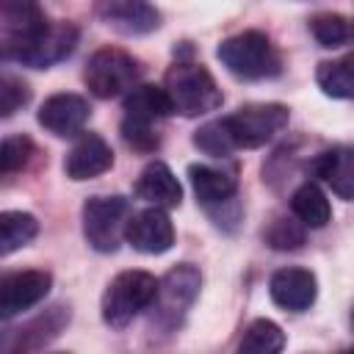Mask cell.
<instances>
[{"mask_svg": "<svg viewBox=\"0 0 354 354\" xmlns=\"http://www.w3.org/2000/svg\"><path fill=\"white\" fill-rule=\"evenodd\" d=\"M202 288V274L196 266L191 263H180L174 268H169L155 288V296L149 301V329L152 335H174L188 310L194 307L196 296Z\"/></svg>", "mask_w": 354, "mask_h": 354, "instance_id": "cell-1", "label": "cell"}, {"mask_svg": "<svg viewBox=\"0 0 354 354\" xmlns=\"http://www.w3.org/2000/svg\"><path fill=\"white\" fill-rule=\"evenodd\" d=\"M160 88L166 94L169 113H180V116H202V113H210L224 100L221 97V88L213 80V75L202 64L185 61V58H177V64L169 66Z\"/></svg>", "mask_w": 354, "mask_h": 354, "instance_id": "cell-2", "label": "cell"}, {"mask_svg": "<svg viewBox=\"0 0 354 354\" xmlns=\"http://www.w3.org/2000/svg\"><path fill=\"white\" fill-rule=\"evenodd\" d=\"M216 55L221 66H227V72L243 80L277 77L282 69V58L263 30H243V33L224 39L216 47Z\"/></svg>", "mask_w": 354, "mask_h": 354, "instance_id": "cell-3", "label": "cell"}, {"mask_svg": "<svg viewBox=\"0 0 354 354\" xmlns=\"http://www.w3.org/2000/svg\"><path fill=\"white\" fill-rule=\"evenodd\" d=\"M169 116V102L160 86L138 83L124 97V113H122V138L127 147L138 152H152L160 141L158 122Z\"/></svg>", "mask_w": 354, "mask_h": 354, "instance_id": "cell-4", "label": "cell"}, {"mask_svg": "<svg viewBox=\"0 0 354 354\" xmlns=\"http://www.w3.org/2000/svg\"><path fill=\"white\" fill-rule=\"evenodd\" d=\"M155 288H158V279L149 274V271H122L116 274L105 293H102V301H100V310H102V321L111 326V329H124L133 324V318H138L152 296H155Z\"/></svg>", "mask_w": 354, "mask_h": 354, "instance_id": "cell-5", "label": "cell"}, {"mask_svg": "<svg viewBox=\"0 0 354 354\" xmlns=\"http://www.w3.org/2000/svg\"><path fill=\"white\" fill-rule=\"evenodd\" d=\"M77 39L80 30L72 22H44L22 41L6 47V55L30 69H50L75 53Z\"/></svg>", "mask_w": 354, "mask_h": 354, "instance_id": "cell-6", "label": "cell"}, {"mask_svg": "<svg viewBox=\"0 0 354 354\" xmlns=\"http://www.w3.org/2000/svg\"><path fill=\"white\" fill-rule=\"evenodd\" d=\"M138 77H141V64L119 47H100L97 53H91L83 69V80L88 91L100 100H113L127 94L133 86H138Z\"/></svg>", "mask_w": 354, "mask_h": 354, "instance_id": "cell-7", "label": "cell"}, {"mask_svg": "<svg viewBox=\"0 0 354 354\" xmlns=\"http://www.w3.org/2000/svg\"><path fill=\"white\" fill-rule=\"evenodd\" d=\"M290 111L279 102H249L241 105L235 113L224 116L230 138L235 149H254L277 138L288 127Z\"/></svg>", "mask_w": 354, "mask_h": 354, "instance_id": "cell-8", "label": "cell"}, {"mask_svg": "<svg viewBox=\"0 0 354 354\" xmlns=\"http://www.w3.org/2000/svg\"><path fill=\"white\" fill-rule=\"evenodd\" d=\"M127 199L113 194V196H88L83 202V235L91 249L111 254L119 249L124 238V224H127Z\"/></svg>", "mask_w": 354, "mask_h": 354, "instance_id": "cell-9", "label": "cell"}, {"mask_svg": "<svg viewBox=\"0 0 354 354\" xmlns=\"http://www.w3.org/2000/svg\"><path fill=\"white\" fill-rule=\"evenodd\" d=\"M53 277L39 268L0 274V321H8L47 299Z\"/></svg>", "mask_w": 354, "mask_h": 354, "instance_id": "cell-10", "label": "cell"}, {"mask_svg": "<svg viewBox=\"0 0 354 354\" xmlns=\"http://www.w3.org/2000/svg\"><path fill=\"white\" fill-rule=\"evenodd\" d=\"M124 241L141 254H163L174 243V224L163 207H144L124 224Z\"/></svg>", "mask_w": 354, "mask_h": 354, "instance_id": "cell-11", "label": "cell"}, {"mask_svg": "<svg viewBox=\"0 0 354 354\" xmlns=\"http://www.w3.org/2000/svg\"><path fill=\"white\" fill-rule=\"evenodd\" d=\"M88 116H91L88 102L80 94H72V91H61V94L47 97L39 105V113H36L39 124L47 133L58 136V138H69V136L83 133Z\"/></svg>", "mask_w": 354, "mask_h": 354, "instance_id": "cell-12", "label": "cell"}, {"mask_svg": "<svg viewBox=\"0 0 354 354\" xmlns=\"http://www.w3.org/2000/svg\"><path fill=\"white\" fill-rule=\"evenodd\" d=\"M268 293L277 307H282L288 313H304L313 307V301L318 296V279L307 268L288 266V268H279L271 274Z\"/></svg>", "mask_w": 354, "mask_h": 354, "instance_id": "cell-13", "label": "cell"}, {"mask_svg": "<svg viewBox=\"0 0 354 354\" xmlns=\"http://www.w3.org/2000/svg\"><path fill=\"white\" fill-rule=\"evenodd\" d=\"M97 17L124 36H141L160 25V14L149 0H97Z\"/></svg>", "mask_w": 354, "mask_h": 354, "instance_id": "cell-14", "label": "cell"}, {"mask_svg": "<svg viewBox=\"0 0 354 354\" xmlns=\"http://www.w3.org/2000/svg\"><path fill=\"white\" fill-rule=\"evenodd\" d=\"M111 166H113V149L97 133H80V138L72 144V149L64 158V171L75 183L100 177Z\"/></svg>", "mask_w": 354, "mask_h": 354, "instance_id": "cell-15", "label": "cell"}, {"mask_svg": "<svg viewBox=\"0 0 354 354\" xmlns=\"http://www.w3.org/2000/svg\"><path fill=\"white\" fill-rule=\"evenodd\" d=\"M136 196L155 207H177L183 202V185L163 160H152L136 180Z\"/></svg>", "mask_w": 354, "mask_h": 354, "instance_id": "cell-16", "label": "cell"}, {"mask_svg": "<svg viewBox=\"0 0 354 354\" xmlns=\"http://www.w3.org/2000/svg\"><path fill=\"white\" fill-rule=\"evenodd\" d=\"M313 171H315V177H321L340 199L348 202V199L354 196V152H351V147H332V149H324L321 155H315Z\"/></svg>", "mask_w": 354, "mask_h": 354, "instance_id": "cell-17", "label": "cell"}, {"mask_svg": "<svg viewBox=\"0 0 354 354\" xmlns=\"http://www.w3.org/2000/svg\"><path fill=\"white\" fill-rule=\"evenodd\" d=\"M188 180H191V188L196 194V202L205 205L207 210L235 199V191H238V183L230 171H221V169L205 166V163H191Z\"/></svg>", "mask_w": 354, "mask_h": 354, "instance_id": "cell-18", "label": "cell"}, {"mask_svg": "<svg viewBox=\"0 0 354 354\" xmlns=\"http://www.w3.org/2000/svg\"><path fill=\"white\" fill-rule=\"evenodd\" d=\"M44 11L39 0H0V25L6 30V47L22 41L44 25Z\"/></svg>", "mask_w": 354, "mask_h": 354, "instance_id": "cell-19", "label": "cell"}, {"mask_svg": "<svg viewBox=\"0 0 354 354\" xmlns=\"http://www.w3.org/2000/svg\"><path fill=\"white\" fill-rule=\"evenodd\" d=\"M290 210L293 216L307 227V230H321L329 224L332 218V207H329V199L326 194L315 185V183H301L293 196H290Z\"/></svg>", "mask_w": 354, "mask_h": 354, "instance_id": "cell-20", "label": "cell"}, {"mask_svg": "<svg viewBox=\"0 0 354 354\" xmlns=\"http://www.w3.org/2000/svg\"><path fill=\"white\" fill-rule=\"evenodd\" d=\"M39 235V221L28 210H0V257L25 249Z\"/></svg>", "mask_w": 354, "mask_h": 354, "instance_id": "cell-21", "label": "cell"}, {"mask_svg": "<svg viewBox=\"0 0 354 354\" xmlns=\"http://www.w3.org/2000/svg\"><path fill=\"white\" fill-rule=\"evenodd\" d=\"M315 83L318 88L332 97V100H351L354 97V69H351V55L337 58V61H321L315 69Z\"/></svg>", "mask_w": 354, "mask_h": 354, "instance_id": "cell-22", "label": "cell"}, {"mask_svg": "<svg viewBox=\"0 0 354 354\" xmlns=\"http://www.w3.org/2000/svg\"><path fill=\"white\" fill-rule=\"evenodd\" d=\"M238 348L246 351V354H277V351L285 348V332L274 321L257 318V321L249 324Z\"/></svg>", "mask_w": 354, "mask_h": 354, "instance_id": "cell-23", "label": "cell"}, {"mask_svg": "<svg viewBox=\"0 0 354 354\" xmlns=\"http://www.w3.org/2000/svg\"><path fill=\"white\" fill-rule=\"evenodd\" d=\"M310 30H313L315 41H318L321 47H329V50L343 47V44H348V39H351L348 17H343V14H332V11H326V14H315V17L310 19Z\"/></svg>", "mask_w": 354, "mask_h": 354, "instance_id": "cell-24", "label": "cell"}, {"mask_svg": "<svg viewBox=\"0 0 354 354\" xmlns=\"http://www.w3.org/2000/svg\"><path fill=\"white\" fill-rule=\"evenodd\" d=\"M36 155V147L28 136H8L0 138V180L22 171L30 158Z\"/></svg>", "mask_w": 354, "mask_h": 354, "instance_id": "cell-25", "label": "cell"}, {"mask_svg": "<svg viewBox=\"0 0 354 354\" xmlns=\"http://www.w3.org/2000/svg\"><path fill=\"white\" fill-rule=\"evenodd\" d=\"M194 144H196L205 155H210V158H227V155L235 152V144H232V138H230V130H227L224 119L205 122V124L196 130Z\"/></svg>", "mask_w": 354, "mask_h": 354, "instance_id": "cell-26", "label": "cell"}, {"mask_svg": "<svg viewBox=\"0 0 354 354\" xmlns=\"http://www.w3.org/2000/svg\"><path fill=\"white\" fill-rule=\"evenodd\" d=\"M304 224L293 216H282V218H277L271 227H268V232H266V243L271 246V249H279V252H290V249H299L301 243H304Z\"/></svg>", "mask_w": 354, "mask_h": 354, "instance_id": "cell-27", "label": "cell"}, {"mask_svg": "<svg viewBox=\"0 0 354 354\" xmlns=\"http://www.w3.org/2000/svg\"><path fill=\"white\" fill-rule=\"evenodd\" d=\"M30 97V88L11 75H0V116H11L17 113Z\"/></svg>", "mask_w": 354, "mask_h": 354, "instance_id": "cell-28", "label": "cell"}]
</instances>
